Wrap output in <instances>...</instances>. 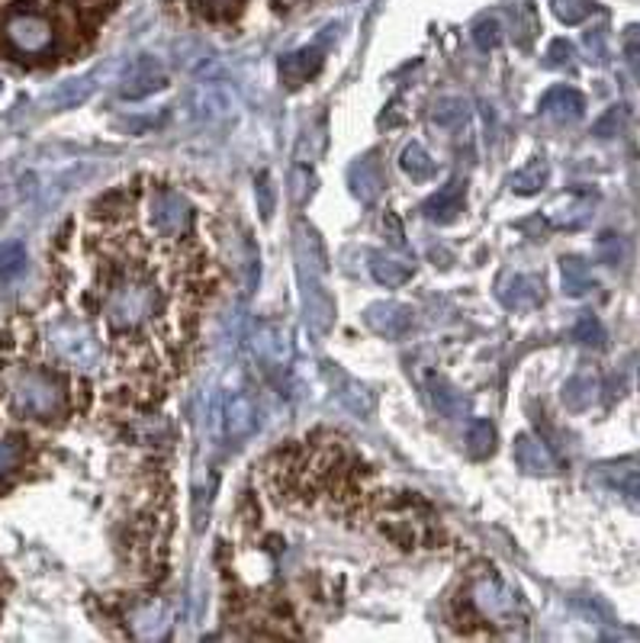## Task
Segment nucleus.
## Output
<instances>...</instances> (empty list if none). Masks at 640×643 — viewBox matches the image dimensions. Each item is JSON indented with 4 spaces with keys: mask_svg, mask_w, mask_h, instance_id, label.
<instances>
[{
    "mask_svg": "<svg viewBox=\"0 0 640 643\" xmlns=\"http://www.w3.org/2000/svg\"><path fill=\"white\" fill-rule=\"evenodd\" d=\"M293 258H296V281H299L306 325L322 335L335 322V299L325 286L329 258H325L322 238L309 222H296L293 228Z\"/></svg>",
    "mask_w": 640,
    "mask_h": 643,
    "instance_id": "nucleus-1",
    "label": "nucleus"
},
{
    "mask_svg": "<svg viewBox=\"0 0 640 643\" xmlns=\"http://www.w3.org/2000/svg\"><path fill=\"white\" fill-rule=\"evenodd\" d=\"M26 268V248L20 242L0 245V277H13Z\"/></svg>",
    "mask_w": 640,
    "mask_h": 643,
    "instance_id": "nucleus-33",
    "label": "nucleus"
},
{
    "mask_svg": "<svg viewBox=\"0 0 640 643\" xmlns=\"http://www.w3.org/2000/svg\"><path fill=\"white\" fill-rule=\"evenodd\" d=\"M473 42H477V49H483V52L499 49V42H502V23H499L496 16H480V20L473 23Z\"/></svg>",
    "mask_w": 640,
    "mask_h": 643,
    "instance_id": "nucleus-32",
    "label": "nucleus"
},
{
    "mask_svg": "<svg viewBox=\"0 0 640 643\" xmlns=\"http://www.w3.org/2000/svg\"><path fill=\"white\" fill-rule=\"evenodd\" d=\"M561 277H564V293L573 296V299H579V296H586L595 281H592V271H589V261H582L579 255H567V258H561Z\"/></svg>",
    "mask_w": 640,
    "mask_h": 643,
    "instance_id": "nucleus-24",
    "label": "nucleus"
},
{
    "mask_svg": "<svg viewBox=\"0 0 640 643\" xmlns=\"http://www.w3.org/2000/svg\"><path fill=\"white\" fill-rule=\"evenodd\" d=\"M90 94H94V81H90V77H72V81H65V84L52 94V103L62 107V110H69V107H81Z\"/></svg>",
    "mask_w": 640,
    "mask_h": 643,
    "instance_id": "nucleus-29",
    "label": "nucleus"
},
{
    "mask_svg": "<svg viewBox=\"0 0 640 643\" xmlns=\"http://www.w3.org/2000/svg\"><path fill=\"white\" fill-rule=\"evenodd\" d=\"M148 219H151V228L164 238H177L190 228V219H194V210L190 203L174 194V190H158L151 197V207H148Z\"/></svg>",
    "mask_w": 640,
    "mask_h": 643,
    "instance_id": "nucleus-7",
    "label": "nucleus"
},
{
    "mask_svg": "<svg viewBox=\"0 0 640 643\" xmlns=\"http://www.w3.org/2000/svg\"><path fill=\"white\" fill-rule=\"evenodd\" d=\"M370 274L380 286H403L416 274V264L406 261V258H393L386 251H373L370 255Z\"/></svg>",
    "mask_w": 640,
    "mask_h": 643,
    "instance_id": "nucleus-20",
    "label": "nucleus"
},
{
    "mask_svg": "<svg viewBox=\"0 0 640 643\" xmlns=\"http://www.w3.org/2000/svg\"><path fill=\"white\" fill-rule=\"evenodd\" d=\"M464 207H467V181L464 177H454L431 200H426L422 213L431 222H438V225H447V222H454L457 215L464 213Z\"/></svg>",
    "mask_w": 640,
    "mask_h": 643,
    "instance_id": "nucleus-14",
    "label": "nucleus"
},
{
    "mask_svg": "<svg viewBox=\"0 0 640 643\" xmlns=\"http://www.w3.org/2000/svg\"><path fill=\"white\" fill-rule=\"evenodd\" d=\"M431 123L444 133H460L470 123V103L464 97H441L431 107Z\"/></svg>",
    "mask_w": 640,
    "mask_h": 643,
    "instance_id": "nucleus-23",
    "label": "nucleus"
},
{
    "mask_svg": "<svg viewBox=\"0 0 640 643\" xmlns=\"http://www.w3.org/2000/svg\"><path fill=\"white\" fill-rule=\"evenodd\" d=\"M190 7H194L197 13L210 16V20H225V16H232V13H238L242 0H190Z\"/></svg>",
    "mask_w": 640,
    "mask_h": 643,
    "instance_id": "nucleus-34",
    "label": "nucleus"
},
{
    "mask_svg": "<svg viewBox=\"0 0 640 643\" xmlns=\"http://www.w3.org/2000/svg\"><path fill=\"white\" fill-rule=\"evenodd\" d=\"M158 306H161L158 286L148 281H123L107 296V322L116 332H133L143 329L148 319H155Z\"/></svg>",
    "mask_w": 640,
    "mask_h": 643,
    "instance_id": "nucleus-2",
    "label": "nucleus"
},
{
    "mask_svg": "<svg viewBox=\"0 0 640 643\" xmlns=\"http://www.w3.org/2000/svg\"><path fill=\"white\" fill-rule=\"evenodd\" d=\"M428 396H431L434 409H438L441 416H447V419H460V416L470 412V399H467L451 380H444V376H438V373L428 376Z\"/></svg>",
    "mask_w": 640,
    "mask_h": 643,
    "instance_id": "nucleus-18",
    "label": "nucleus"
},
{
    "mask_svg": "<svg viewBox=\"0 0 640 643\" xmlns=\"http://www.w3.org/2000/svg\"><path fill=\"white\" fill-rule=\"evenodd\" d=\"M605 483L640 508V460H618L602 470Z\"/></svg>",
    "mask_w": 640,
    "mask_h": 643,
    "instance_id": "nucleus-21",
    "label": "nucleus"
},
{
    "mask_svg": "<svg viewBox=\"0 0 640 643\" xmlns=\"http://www.w3.org/2000/svg\"><path fill=\"white\" fill-rule=\"evenodd\" d=\"M248 348L258 360V367H264L268 373L274 370H286L290 358H293V342L281 325H258L248 335Z\"/></svg>",
    "mask_w": 640,
    "mask_h": 643,
    "instance_id": "nucleus-8",
    "label": "nucleus"
},
{
    "mask_svg": "<svg viewBox=\"0 0 640 643\" xmlns=\"http://www.w3.org/2000/svg\"><path fill=\"white\" fill-rule=\"evenodd\" d=\"M551 10H554V16L561 23L579 26V23H586L595 13V3L592 0H551Z\"/></svg>",
    "mask_w": 640,
    "mask_h": 643,
    "instance_id": "nucleus-30",
    "label": "nucleus"
},
{
    "mask_svg": "<svg viewBox=\"0 0 640 643\" xmlns=\"http://www.w3.org/2000/svg\"><path fill=\"white\" fill-rule=\"evenodd\" d=\"M23 457V447L16 441H0V473L13 470Z\"/></svg>",
    "mask_w": 640,
    "mask_h": 643,
    "instance_id": "nucleus-40",
    "label": "nucleus"
},
{
    "mask_svg": "<svg viewBox=\"0 0 640 643\" xmlns=\"http://www.w3.org/2000/svg\"><path fill=\"white\" fill-rule=\"evenodd\" d=\"M496 296L508 309L528 312L544 302V284H541V277H528V274H502L496 284Z\"/></svg>",
    "mask_w": 640,
    "mask_h": 643,
    "instance_id": "nucleus-13",
    "label": "nucleus"
},
{
    "mask_svg": "<svg viewBox=\"0 0 640 643\" xmlns=\"http://www.w3.org/2000/svg\"><path fill=\"white\" fill-rule=\"evenodd\" d=\"M0 90H3V81H0Z\"/></svg>",
    "mask_w": 640,
    "mask_h": 643,
    "instance_id": "nucleus-44",
    "label": "nucleus"
},
{
    "mask_svg": "<svg viewBox=\"0 0 640 643\" xmlns=\"http://www.w3.org/2000/svg\"><path fill=\"white\" fill-rule=\"evenodd\" d=\"M7 42L20 52V55H46L56 46V29L49 20L36 16V13H16L7 20L3 26Z\"/></svg>",
    "mask_w": 640,
    "mask_h": 643,
    "instance_id": "nucleus-5",
    "label": "nucleus"
},
{
    "mask_svg": "<svg viewBox=\"0 0 640 643\" xmlns=\"http://www.w3.org/2000/svg\"><path fill=\"white\" fill-rule=\"evenodd\" d=\"M599 396V380L589 376V373H576L569 376L567 386H564V406L569 412H586Z\"/></svg>",
    "mask_w": 640,
    "mask_h": 643,
    "instance_id": "nucleus-26",
    "label": "nucleus"
},
{
    "mask_svg": "<svg viewBox=\"0 0 640 643\" xmlns=\"http://www.w3.org/2000/svg\"><path fill=\"white\" fill-rule=\"evenodd\" d=\"M547 177H551V164H547V158H534V161H528L521 171H515V174H512V190H515V194H521V197H534V194H541V190H544Z\"/></svg>",
    "mask_w": 640,
    "mask_h": 643,
    "instance_id": "nucleus-25",
    "label": "nucleus"
},
{
    "mask_svg": "<svg viewBox=\"0 0 640 643\" xmlns=\"http://www.w3.org/2000/svg\"><path fill=\"white\" fill-rule=\"evenodd\" d=\"M541 113L551 116L554 123L561 126H569V123H579L582 113H586V97L576 90V87H551L544 97H541Z\"/></svg>",
    "mask_w": 640,
    "mask_h": 643,
    "instance_id": "nucleus-15",
    "label": "nucleus"
},
{
    "mask_svg": "<svg viewBox=\"0 0 640 643\" xmlns=\"http://www.w3.org/2000/svg\"><path fill=\"white\" fill-rule=\"evenodd\" d=\"M586 46H589L592 52H599V59H605V33H589V36H586Z\"/></svg>",
    "mask_w": 640,
    "mask_h": 643,
    "instance_id": "nucleus-41",
    "label": "nucleus"
},
{
    "mask_svg": "<svg viewBox=\"0 0 640 643\" xmlns=\"http://www.w3.org/2000/svg\"><path fill=\"white\" fill-rule=\"evenodd\" d=\"M164 84H168V74L158 65V59L139 55V59L123 72V77H120V94H123L126 100H143V97L158 94Z\"/></svg>",
    "mask_w": 640,
    "mask_h": 643,
    "instance_id": "nucleus-10",
    "label": "nucleus"
},
{
    "mask_svg": "<svg viewBox=\"0 0 640 643\" xmlns=\"http://www.w3.org/2000/svg\"><path fill=\"white\" fill-rule=\"evenodd\" d=\"M386 222L393 225V242H396V245H403L406 238H403V228H399V219H396V215H386ZM390 225H386V228H390Z\"/></svg>",
    "mask_w": 640,
    "mask_h": 643,
    "instance_id": "nucleus-42",
    "label": "nucleus"
},
{
    "mask_svg": "<svg viewBox=\"0 0 640 643\" xmlns=\"http://www.w3.org/2000/svg\"><path fill=\"white\" fill-rule=\"evenodd\" d=\"M569 62H573V46L567 39H554L551 52H547V69H564Z\"/></svg>",
    "mask_w": 640,
    "mask_h": 643,
    "instance_id": "nucleus-36",
    "label": "nucleus"
},
{
    "mask_svg": "<svg viewBox=\"0 0 640 643\" xmlns=\"http://www.w3.org/2000/svg\"><path fill=\"white\" fill-rule=\"evenodd\" d=\"M13 406L23 416H36V419H52L62 412L65 406V389L56 376L49 373H23L13 383Z\"/></svg>",
    "mask_w": 640,
    "mask_h": 643,
    "instance_id": "nucleus-3",
    "label": "nucleus"
},
{
    "mask_svg": "<svg viewBox=\"0 0 640 643\" xmlns=\"http://www.w3.org/2000/svg\"><path fill=\"white\" fill-rule=\"evenodd\" d=\"M49 342H52L56 355L65 360V363H72V367L90 370V367L100 363V345H97V338L90 335V329H84L74 319L56 322L49 329Z\"/></svg>",
    "mask_w": 640,
    "mask_h": 643,
    "instance_id": "nucleus-4",
    "label": "nucleus"
},
{
    "mask_svg": "<svg viewBox=\"0 0 640 643\" xmlns=\"http://www.w3.org/2000/svg\"><path fill=\"white\" fill-rule=\"evenodd\" d=\"M290 187H293V200H296V203H306L309 190L316 187V174H312L309 168L296 164V168L290 171Z\"/></svg>",
    "mask_w": 640,
    "mask_h": 643,
    "instance_id": "nucleus-35",
    "label": "nucleus"
},
{
    "mask_svg": "<svg viewBox=\"0 0 640 643\" xmlns=\"http://www.w3.org/2000/svg\"><path fill=\"white\" fill-rule=\"evenodd\" d=\"M284 7H296V3H306V0H281Z\"/></svg>",
    "mask_w": 640,
    "mask_h": 643,
    "instance_id": "nucleus-43",
    "label": "nucleus"
},
{
    "mask_svg": "<svg viewBox=\"0 0 640 643\" xmlns=\"http://www.w3.org/2000/svg\"><path fill=\"white\" fill-rule=\"evenodd\" d=\"M329 380L335 383L339 399L355 412L357 419H367V416L373 412V396L367 393V386H364V383H357L352 373H345L342 367H329Z\"/></svg>",
    "mask_w": 640,
    "mask_h": 643,
    "instance_id": "nucleus-16",
    "label": "nucleus"
},
{
    "mask_svg": "<svg viewBox=\"0 0 640 643\" xmlns=\"http://www.w3.org/2000/svg\"><path fill=\"white\" fill-rule=\"evenodd\" d=\"M319 69H322V46H306V49L290 52L281 59V77H284L286 87L306 84Z\"/></svg>",
    "mask_w": 640,
    "mask_h": 643,
    "instance_id": "nucleus-19",
    "label": "nucleus"
},
{
    "mask_svg": "<svg viewBox=\"0 0 640 643\" xmlns=\"http://www.w3.org/2000/svg\"><path fill=\"white\" fill-rule=\"evenodd\" d=\"M473 602L483 608V615L490 618H502L508 611H515V595L499 582V579H483L477 589H473Z\"/></svg>",
    "mask_w": 640,
    "mask_h": 643,
    "instance_id": "nucleus-22",
    "label": "nucleus"
},
{
    "mask_svg": "<svg viewBox=\"0 0 640 643\" xmlns=\"http://www.w3.org/2000/svg\"><path fill=\"white\" fill-rule=\"evenodd\" d=\"M258 203H261L264 219H271V213H274V184H271V174H261L258 177Z\"/></svg>",
    "mask_w": 640,
    "mask_h": 643,
    "instance_id": "nucleus-37",
    "label": "nucleus"
},
{
    "mask_svg": "<svg viewBox=\"0 0 640 643\" xmlns=\"http://www.w3.org/2000/svg\"><path fill=\"white\" fill-rule=\"evenodd\" d=\"M364 322H367L380 338L399 342V338H406V335L413 332V309L403 306V302H373V306H367Z\"/></svg>",
    "mask_w": 640,
    "mask_h": 643,
    "instance_id": "nucleus-11",
    "label": "nucleus"
},
{
    "mask_svg": "<svg viewBox=\"0 0 640 643\" xmlns=\"http://www.w3.org/2000/svg\"><path fill=\"white\" fill-rule=\"evenodd\" d=\"M464 441H467V454L477 457V460H483V457H490L496 450V429H493V422L477 419V422H470Z\"/></svg>",
    "mask_w": 640,
    "mask_h": 643,
    "instance_id": "nucleus-28",
    "label": "nucleus"
},
{
    "mask_svg": "<svg viewBox=\"0 0 640 643\" xmlns=\"http://www.w3.org/2000/svg\"><path fill=\"white\" fill-rule=\"evenodd\" d=\"M258 431V406L248 393H229L219 403V437L229 441H248Z\"/></svg>",
    "mask_w": 640,
    "mask_h": 643,
    "instance_id": "nucleus-6",
    "label": "nucleus"
},
{
    "mask_svg": "<svg viewBox=\"0 0 640 643\" xmlns=\"http://www.w3.org/2000/svg\"><path fill=\"white\" fill-rule=\"evenodd\" d=\"M573 335H576V342H582L586 348H602V345H605V329H602V322H599L592 312H582V316H579Z\"/></svg>",
    "mask_w": 640,
    "mask_h": 643,
    "instance_id": "nucleus-31",
    "label": "nucleus"
},
{
    "mask_svg": "<svg viewBox=\"0 0 640 643\" xmlns=\"http://www.w3.org/2000/svg\"><path fill=\"white\" fill-rule=\"evenodd\" d=\"M625 55H628L631 72L640 77V26H631V29H628V36H625Z\"/></svg>",
    "mask_w": 640,
    "mask_h": 643,
    "instance_id": "nucleus-38",
    "label": "nucleus"
},
{
    "mask_svg": "<svg viewBox=\"0 0 640 643\" xmlns=\"http://www.w3.org/2000/svg\"><path fill=\"white\" fill-rule=\"evenodd\" d=\"M190 113L197 123H219L235 113V97L222 81H200L190 90Z\"/></svg>",
    "mask_w": 640,
    "mask_h": 643,
    "instance_id": "nucleus-9",
    "label": "nucleus"
},
{
    "mask_svg": "<svg viewBox=\"0 0 640 643\" xmlns=\"http://www.w3.org/2000/svg\"><path fill=\"white\" fill-rule=\"evenodd\" d=\"M621 126H625V113H621V107H615L599 126H595V136H602V139H608V136H615V133H621Z\"/></svg>",
    "mask_w": 640,
    "mask_h": 643,
    "instance_id": "nucleus-39",
    "label": "nucleus"
},
{
    "mask_svg": "<svg viewBox=\"0 0 640 643\" xmlns=\"http://www.w3.org/2000/svg\"><path fill=\"white\" fill-rule=\"evenodd\" d=\"M348 187H352V194H355L357 200L367 203V207L383 197L386 174H383V164H380V158L373 151L364 154V158H357L355 164L348 168Z\"/></svg>",
    "mask_w": 640,
    "mask_h": 643,
    "instance_id": "nucleus-12",
    "label": "nucleus"
},
{
    "mask_svg": "<svg viewBox=\"0 0 640 643\" xmlns=\"http://www.w3.org/2000/svg\"><path fill=\"white\" fill-rule=\"evenodd\" d=\"M399 164H403V171L413 177V181H431L434 177V158L428 154V148L422 143H409L403 148V154H399Z\"/></svg>",
    "mask_w": 640,
    "mask_h": 643,
    "instance_id": "nucleus-27",
    "label": "nucleus"
},
{
    "mask_svg": "<svg viewBox=\"0 0 640 643\" xmlns=\"http://www.w3.org/2000/svg\"><path fill=\"white\" fill-rule=\"evenodd\" d=\"M515 460L525 473H554L557 470V460H554L551 447L544 441H538L534 434H518Z\"/></svg>",
    "mask_w": 640,
    "mask_h": 643,
    "instance_id": "nucleus-17",
    "label": "nucleus"
}]
</instances>
